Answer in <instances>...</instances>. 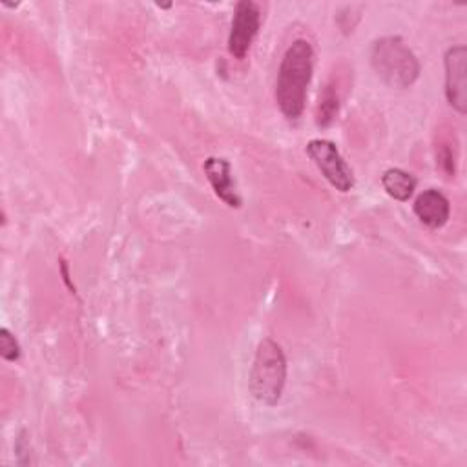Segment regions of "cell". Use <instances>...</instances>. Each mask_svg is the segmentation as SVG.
Returning <instances> with one entry per match:
<instances>
[{"label":"cell","mask_w":467,"mask_h":467,"mask_svg":"<svg viewBox=\"0 0 467 467\" xmlns=\"http://www.w3.org/2000/svg\"><path fill=\"white\" fill-rule=\"evenodd\" d=\"M202 171L213 190V193L230 208H241L243 199L239 195L232 166L223 157H208L202 164Z\"/></svg>","instance_id":"52a82bcc"},{"label":"cell","mask_w":467,"mask_h":467,"mask_svg":"<svg viewBox=\"0 0 467 467\" xmlns=\"http://www.w3.org/2000/svg\"><path fill=\"white\" fill-rule=\"evenodd\" d=\"M0 356L5 361H18L20 356H22V348H20L18 339L5 327L0 328Z\"/></svg>","instance_id":"7c38bea8"},{"label":"cell","mask_w":467,"mask_h":467,"mask_svg":"<svg viewBox=\"0 0 467 467\" xmlns=\"http://www.w3.org/2000/svg\"><path fill=\"white\" fill-rule=\"evenodd\" d=\"M436 166L447 177L452 179L456 173V148L451 140H440L436 146Z\"/></svg>","instance_id":"8fae6325"},{"label":"cell","mask_w":467,"mask_h":467,"mask_svg":"<svg viewBox=\"0 0 467 467\" xmlns=\"http://www.w3.org/2000/svg\"><path fill=\"white\" fill-rule=\"evenodd\" d=\"M60 272H62V279H64V283L69 286V290L75 294V286L71 285V281H69V272H67V263L64 261V259H60Z\"/></svg>","instance_id":"4fadbf2b"},{"label":"cell","mask_w":467,"mask_h":467,"mask_svg":"<svg viewBox=\"0 0 467 467\" xmlns=\"http://www.w3.org/2000/svg\"><path fill=\"white\" fill-rule=\"evenodd\" d=\"M314 73V49L308 40H294L279 64L275 80V102L288 120H297L305 111L306 91Z\"/></svg>","instance_id":"6da1fadb"},{"label":"cell","mask_w":467,"mask_h":467,"mask_svg":"<svg viewBox=\"0 0 467 467\" xmlns=\"http://www.w3.org/2000/svg\"><path fill=\"white\" fill-rule=\"evenodd\" d=\"M261 27V9L255 2L252 0H241L235 5L234 11V18H232V26H230V33H228V53L237 58L243 60L257 33Z\"/></svg>","instance_id":"5b68a950"},{"label":"cell","mask_w":467,"mask_h":467,"mask_svg":"<svg viewBox=\"0 0 467 467\" xmlns=\"http://www.w3.org/2000/svg\"><path fill=\"white\" fill-rule=\"evenodd\" d=\"M445 66V99L449 106L465 115L467 111V47L465 46H451L443 55Z\"/></svg>","instance_id":"8992f818"},{"label":"cell","mask_w":467,"mask_h":467,"mask_svg":"<svg viewBox=\"0 0 467 467\" xmlns=\"http://www.w3.org/2000/svg\"><path fill=\"white\" fill-rule=\"evenodd\" d=\"M306 155L314 161L323 177L337 192L347 193L354 188V171L341 157L337 146L327 139H312L306 144Z\"/></svg>","instance_id":"277c9868"},{"label":"cell","mask_w":467,"mask_h":467,"mask_svg":"<svg viewBox=\"0 0 467 467\" xmlns=\"http://www.w3.org/2000/svg\"><path fill=\"white\" fill-rule=\"evenodd\" d=\"M412 210H414V215L420 219V223L432 230L445 226V223L449 221V215H451L449 199L436 188H429V190L421 192L414 199Z\"/></svg>","instance_id":"ba28073f"},{"label":"cell","mask_w":467,"mask_h":467,"mask_svg":"<svg viewBox=\"0 0 467 467\" xmlns=\"http://www.w3.org/2000/svg\"><path fill=\"white\" fill-rule=\"evenodd\" d=\"M370 66L389 88H410L421 71L420 60L401 36H381L370 49Z\"/></svg>","instance_id":"7a4b0ae2"},{"label":"cell","mask_w":467,"mask_h":467,"mask_svg":"<svg viewBox=\"0 0 467 467\" xmlns=\"http://www.w3.org/2000/svg\"><path fill=\"white\" fill-rule=\"evenodd\" d=\"M286 383V358L279 343L265 337L255 350L248 389L255 401L274 407L281 400Z\"/></svg>","instance_id":"3957f363"},{"label":"cell","mask_w":467,"mask_h":467,"mask_svg":"<svg viewBox=\"0 0 467 467\" xmlns=\"http://www.w3.org/2000/svg\"><path fill=\"white\" fill-rule=\"evenodd\" d=\"M339 106H341L339 84L336 80H328L317 99L316 124L319 128H328L336 120V117L339 113Z\"/></svg>","instance_id":"30bf717a"},{"label":"cell","mask_w":467,"mask_h":467,"mask_svg":"<svg viewBox=\"0 0 467 467\" xmlns=\"http://www.w3.org/2000/svg\"><path fill=\"white\" fill-rule=\"evenodd\" d=\"M416 177L401 168H389L381 175V186L396 201H409L416 190Z\"/></svg>","instance_id":"9c48e42d"}]
</instances>
